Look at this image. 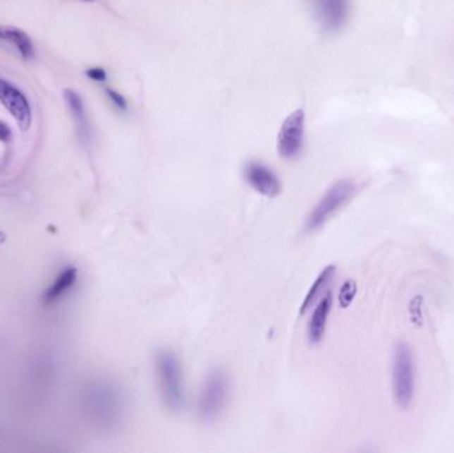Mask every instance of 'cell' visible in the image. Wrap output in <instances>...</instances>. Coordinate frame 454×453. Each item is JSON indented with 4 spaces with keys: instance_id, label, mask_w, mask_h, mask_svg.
<instances>
[{
    "instance_id": "6da1fadb",
    "label": "cell",
    "mask_w": 454,
    "mask_h": 453,
    "mask_svg": "<svg viewBox=\"0 0 454 453\" xmlns=\"http://www.w3.org/2000/svg\"><path fill=\"white\" fill-rule=\"evenodd\" d=\"M156 370L164 406L174 413L180 412L185 407V388L178 356L171 350H159L156 354Z\"/></svg>"
},
{
    "instance_id": "4fadbf2b",
    "label": "cell",
    "mask_w": 454,
    "mask_h": 453,
    "mask_svg": "<svg viewBox=\"0 0 454 453\" xmlns=\"http://www.w3.org/2000/svg\"><path fill=\"white\" fill-rule=\"evenodd\" d=\"M356 290H357V287H356L355 281L350 279V281H345L343 284L340 287V291H339V296H338L340 307L345 308V307H348L352 303L355 295H356Z\"/></svg>"
},
{
    "instance_id": "8fae6325",
    "label": "cell",
    "mask_w": 454,
    "mask_h": 453,
    "mask_svg": "<svg viewBox=\"0 0 454 453\" xmlns=\"http://www.w3.org/2000/svg\"><path fill=\"white\" fill-rule=\"evenodd\" d=\"M335 272H336V267L332 266V265H329L323 272L319 274L318 278L315 279V282L309 287L306 298H305V301L302 303L300 314H306L307 311L309 310V307L312 306L318 301L320 294H323V291L326 290V287L332 281V278L335 275Z\"/></svg>"
},
{
    "instance_id": "e0dca14e",
    "label": "cell",
    "mask_w": 454,
    "mask_h": 453,
    "mask_svg": "<svg viewBox=\"0 0 454 453\" xmlns=\"http://www.w3.org/2000/svg\"><path fill=\"white\" fill-rule=\"evenodd\" d=\"M3 39H4V28L0 27V40H3Z\"/></svg>"
},
{
    "instance_id": "5b68a950",
    "label": "cell",
    "mask_w": 454,
    "mask_h": 453,
    "mask_svg": "<svg viewBox=\"0 0 454 453\" xmlns=\"http://www.w3.org/2000/svg\"><path fill=\"white\" fill-rule=\"evenodd\" d=\"M305 129L306 114L302 108L284 119L276 140V149L282 159L291 161L300 156L305 144Z\"/></svg>"
},
{
    "instance_id": "ac0fdd59",
    "label": "cell",
    "mask_w": 454,
    "mask_h": 453,
    "mask_svg": "<svg viewBox=\"0 0 454 453\" xmlns=\"http://www.w3.org/2000/svg\"><path fill=\"white\" fill-rule=\"evenodd\" d=\"M82 1H93V0H82Z\"/></svg>"
},
{
    "instance_id": "7c38bea8",
    "label": "cell",
    "mask_w": 454,
    "mask_h": 453,
    "mask_svg": "<svg viewBox=\"0 0 454 453\" xmlns=\"http://www.w3.org/2000/svg\"><path fill=\"white\" fill-rule=\"evenodd\" d=\"M3 40L11 43L12 46L19 51L20 56L25 59V60L34 57V44H32L31 39L28 37V35L23 32L22 30L4 28V39Z\"/></svg>"
},
{
    "instance_id": "52a82bcc",
    "label": "cell",
    "mask_w": 454,
    "mask_h": 453,
    "mask_svg": "<svg viewBox=\"0 0 454 453\" xmlns=\"http://www.w3.org/2000/svg\"><path fill=\"white\" fill-rule=\"evenodd\" d=\"M0 102L11 114L20 129L27 131L32 123L31 105L25 95L7 80L0 79Z\"/></svg>"
},
{
    "instance_id": "9a60e30c",
    "label": "cell",
    "mask_w": 454,
    "mask_h": 453,
    "mask_svg": "<svg viewBox=\"0 0 454 453\" xmlns=\"http://www.w3.org/2000/svg\"><path fill=\"white\" fill-rule=\"evenodd\" d=\"M87 76L88 79L97 81V83H104L106 80V72L100 67H92V68L87 69Z\"/></svg>"
},
{
    "instance_id": "ba28073f",
    "label": "cell",
    "mask_w": 454,
    "mask_h": 453,
    "mask_svg": "<svg viewBox=\"0 0 454 453\" xmlns=\"http://www.w3.org/2000/svg\"><path fill=\"white\" fill-rule=\"evenodd\" d=\"M245 179L255 192L264 197L274 198L282 192V183L278 176L259 161H250L245 167Z\"/></svg>"
},
{
    "instance_id": "5bb4252c",
    "label": "cell",
    "mask_w": 454,
    "mask_h": 453,
    "mask_svg": "<svg viewBox=\"0 0 454 453\" xmlns=\"http://www.w3.org/2000/svg\"><path fill=\"white\" fill-rule=\"evenodd\" d=\"M105 93H106V97L109 99V102H112L114 108H117L121 112H126L128 111V102H126L125 97L120 92L116 91L114 88L106 87L105 88Z\"/></svg>"
},
{
    "instance_id": "2e32d148",
    "label": "cell",
    "mask_w": 454,
    "mask_h": 453,
    "mask_svg": "<svg viewBox=\"0 0 454 453\" xmlns=\"http://www.w3.org/2000/svg\"><path fill=\"white\" fill-rule=\"evenodd\" d=\"M11 138V131L3 121H0V141L7 143Z\"/></svg>"
},
{
    "instance_id": "8992f818",
    "label": "cell",
    "mask_w": 454,
    "mask_h": 453,
    "mask_svg": "<svg viewBox=\"0 0 454 453\" xmlns=\"http://www.w3.org/2000/svg\"><path fill=\"white\" fill-rule=\"evenodd\" d=\"M307 4L323 32H339L348 22L350 0H307Z\"/></svg>"
},
{
    "instance_id": "9c48e42d",
    "label": "cell",
    "mask_w": 454,
    "mask_h": 453,
    "mask_svg": "<svg viewBox=\"0 0 454 453\" xmlns=\"http://www.w3.org/2000/svg\"><path fill=\"white\" fill-rule=\"evenodd\" d=\"M332 308V295L326 294L315 307L312 317L308 323V339L312 344H318L324 338L329 322V313Z\"/></svg>"
},
{
    "instance_id": "7a4b0ae2",
    "label": "cell",
    "mask_w": 454,
    "mask_h": 453,
    "mask_svg": "<svg viewBox=\"0 0 454 453\" xmlns=\"http://www.w3.org/2000/svg\"><path fill=\"white\" fill-rule=\"evenodd\" d=\"M355 191L356 186L351 180L335 182L320 198L315 207L309 212L305 225L307 231L312 233L324 226L329 219L352 198Z\"/></svg>"
},
{
    "instance_id": "277c9868",
    "label": "cell",
    "mask_w": 454,
    "mask_h": 453,
    "mask_svg": "<svg viewBox=\"0 0 454 453\" xmlns=\"http://www.w3.org/2000/svg\"><path fill=\"white\" fill-rule=\"evenodd\" d=\"M393 394L398 407L407 409L415 397V359L405 342H400L393 362Z\"/></svg>"
},
{
    "instance_id": "30bf717a",
    "label": "cell",
    "mask_w": 454,
    "mask_h": 453,
    "mask_svg": "<svg viewBox=\"0 0 454 453\" xmlns=\"http://www.w3.org/2000/svg\"><path fill=\"white\" fill-rule=\"evenodd\" d=\"M64 100L68 105L69 112H70L73 120H75V124L78 126L80 136L82 140H90L91 131H90L88 116H87L84 102L81 100L79 93L73 91V90H66L64 91Z\"/></svg>"
},
{
    "instance_id": "3957f363",
    "label": "cell",
    "mask_w": 454,
    "mask_h": 453,
    "mask_svg": "<svg viewBox=\"0 0 454 453\" xmlns=\"http://www.w3.org/2000/svg\"><path fill=\"white\" fill-rule=\"evenodd\" d=\"M228 378L216 368L207 375L198 399V418L204 423L216 421L225 411L228 399Z\"/></svg>"
}]
</instances>
